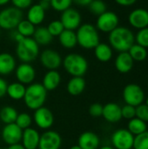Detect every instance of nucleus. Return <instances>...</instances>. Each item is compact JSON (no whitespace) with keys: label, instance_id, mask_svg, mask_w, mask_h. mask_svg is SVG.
I'll list each match as a JSON object with an SVG mask.
<instances>
[{"label":"nucleus","instance_id":"obj_1","mask_svg":"<svg viewBox=\"0 0 148 149\" xmlns=\"http://www.w3.org/2000/svg\"><path fill=\"white\" fill-rule=\"evenodd\" d=\"M108 40L112 48L120 52H128L131 46L134 44L135 37L130 29L118 26L109 33Z\"/></svg>","mask_w":148,"mask_h":149},{"label":"nucleus","instance_id":"obj_2","mask_svg":"<svg viewBox=\"0 0 148 149\" xmlns=\"http://www.w3.org/2000/svg\"><path fill=\"white\" fill-rule=\"evenodd\" d=\"M47 91L40 83H31L25 89L24 101L26 107L31 110H37L45 103Z\"/></svg>","mask_w":148,"mask_h":149},{"label":"nucleus","instance_id":"obj_3","mask_svg":"<svg viewBox=\"0 0 148 149\" xmlns=\"http://www.w3.org/2000/svg\"><path fill=\"white\" fill-rule=\"evenodd\" d=\"M78 45L85 49H94L99 42V34L97 28L92 24H84L77 29L76 31Z\"/></svg>","mask_w":148,"mask_h":149},{"label":"nucleus","instance_id":"obj_4","mask_svg":"<svg viewBox=\"0 0 148 149\" xmlns=\"http://www.w3.org/2000/svg\"><path fill=\"white\" fill-rule=\"evenodd\" d=\"M66 72L72 77H83L88 70L86 58L79 53H70L62 61Z\"/></svg>","mask_w":148,"mask_h":149},{"label":"nucleus","instance_id":"obj_5","mask_svg":"<svg viewBox=\"0 0 148 149\" xmlns=\"http://www.w3.org/2000/svg\"><path fill=\"white\" fill-rule=\"evenodd\" d=\"M16 54L23 63H31L39 55V45L32 38H24L17 45Z\"/></svg>","mask_w":148,"mask_h":149},{"label":"nucleus","instance_id":"obj_6","mask_svg":"<svg viewBox=\"0 0 148 149\" xmlns=\"http://www.w3.org/2000/svg\"><path fill=\"white\" fill-rule=\"evenodd\" d=\"M23 20L21 10L11 6L3 9L0 11V28L3 30H14Z\"/></svg>","mask_w":148,"mask_h":149},{"label":"nucleus","instance_id":"obj_7","mask_svg":"<svg viewBox=\"0 0 148 149\" xmlns=\"http://www.w3.org/2000/svg\"><path fill=\"white\" fill-rule=\"evenodd\" d=\"M123 100L126 104L138 107L145 100V93L141 86L137 84H128L123 89Z\"/></svg>","mask_w":148,"mask_h":149},{"label":"nucleus","instance_id":"obj_8","mask_svg":"<svg viewBox=\"0 0 148 149\" xmlns=\"http://www.w3.org/2000/svg\"><path fill=\"white\" fill-rule=\"evenodd\" d=\"M119 17L115 12L106 10V12L98 17L95 27L98 31L106 33H110L112 31H113L119 26Z\"/></svg>","mask_w":148,"mask_h":149},{"label":"nucleus","instance_id":"obj_9","mask_svg":"<svg viewBox=\"0 0 148 149\" xmlns=\"http://www.w3.org/2000/svg\"><path fill=\"white\" fill-rule=\"evenodd\" d=\"M134 136L127 129H119L112 135V143L115 149H132Z\"/></svg>","mask_w":148,"mask_h":149},{"label":"nucleus","instance_id":"obj_10","mask_svg":"<svg viewBox=\"0 0 148 149\" xmlns=\"http://www.w3.org/2000/svg\"><path fill=\"white\" fill-rule=\"evenodd\" d=\"M81 15L74 8L70 7L69 9L64 10L60 16V21L66 30L75 31L81 24Z\"/></svg>","mask_w":148,"mask_h":149},{"label":"nucleus","instance_id":"obj_11","mask_svg":"<svg viewBox=\"0 0 148 149\" xmlns=\"http://www.w3.org/2000/svg\"><path fill=\"white\" fill-rule=\"evenodd\" d=\"M33 120L38 127L47 130L52 127L54 122V116L49 108L42 107L34 111Z\"/></svg>","mask_w":148,"mask_h":149},{"label":"nucleus","instance_id":"obj_12","mask_svg":"<svg viewBox=\"0 0 148 149\" xmlns=\"http://www.w3.org/2000/svg\"><path fill=\"white\" fill-rule=\"evenodd\" d=\"M39 60L41 65L50 70H57L62 65V58L60 54L51 49H46L43 51L40 54Z\"/></svg>","mask_w":148,"mask_h":149},{"label":"nucleus","instance_id":"obj_13","mask_svg":"<svg viewBox=\"0 0 148 149\" xmlns=\"http://www.w3.org/2000/svg\"><path fill=\"white\" fill-rule=\"evenodd\" d=\"M62 139L58 133L47 130L40 135L38 149H59Z\"/></svg>","mask_w":148,"mask_h":149},{"label":"nucleus","instance_id":"obj_14","mask_svg":"<svg viewBox=\"0 0 148 149\" xmlns=\"http://www.w3.org/2000/svg\"><path fill=\"white\" fill-rule=\"evenodd\" d=\"M15 70L17 82L23 85H31L36 78V71L30 63H22Z\"/></svg>","mask_w":148,"mask_h":149},{"label":"nucleus","instance_id":"obj_15","mask_svg":"<svg viewBox=\"0 0 148 149\" xmlns=\"http://www.w3.org/2000/svg\"><path fill=\"white\" fill-rule=\"evenodd\" d=\"M22 134L23 130L15 123L5 125L2 130V139L9 146L19 143L22 140Z\"/></svg>","mask_w":148,"mask_h":149},{"label":"nucleus","instance_id":"obj_16","mask_svg":"<svg viewBox=\"0 0 148 149\" xmlns=\"http://www.w3.org/2000/svg\"><path fill=\"white\" fill-rule=\"evenodd\" d=\"M128 21L133 28L138 30L148 27V10L142 8L133 10L128 16Z\"/></svg>","mask_w":148,"mask_h":149},{"label":"nucleus","instance_id":"obj_17","mask_svg":"<svg viewBox=\"0 0 148 149\" xmlns=\"http://www.w3.org/2000/svg\"><path fill=\"white\" fill-rule=\"evenodd\" d=\"M40 140L39 133L31 127L23 130L22 134V146L24 149H38Z\"/></svg>","mask_w":148,"mask_h":149},{"label":"nucleus","instance_id":"obj_18","mask_svg":"<svg viewBox=\"0 0 148 149\" xmlns=\"http://www.w3.org/2000/svg\"><path fill=\"white\" fill-rule=\"evenodd\" d=\"M102 117L110 123H117L121 119V107L118 104L110 102L103 106V113Z\"/></svg>","mask_w":148,"mask_h":149},{"label":"nucleus","instance_id":"obj_19","mask_svg":"<svg viewBox=\"0 0 148 149\" xmlns=\"http://www.w3.org/2000/svg\"><path fill=\"white\" fill-rule=\"evenodd\" d=\"M99 136L91 131L82 133L78 139V145L82 149H99Z\"/></svg>","mask_w":148,"mask_h":149},{"label":"nucleus","instance_id":"obj_20","mask_svg":"<svg viewBox=\"0 0 148 149\" xmlns=\"http://www.w3.org/2000/svg\"><path fill=\"white\" fill-rule=\"evenodd\" d=\"M133 59L128 53V52H120L117 56L114 65L117 71L120 73H127L133 67Z\"/></svg>","mask_w":148,"mask_h":149},{"label":"nucleus","instance_id":"obj_21","mask_svg":"<svg viewBox=\"0 0 148 149\" xmlns=\"http://www.w3.org/2000/svg\"><path fill=\"white\" fill-rule=\"evenodd\" d=\"M60 82H61L60 73L57 70H50L44 74L43 78L42 85L46 91H53L58 87Z\"/></svg>","mask_w":148,"mask_h":149},{"label":"nucleus","instance_id":"obj_22","mask_svg":"<svg viewBox=\"0 0 148 149\" xmlns=\"http://www.w3.org/2000/svg\"><path fill=\"white\" fill-rule=\"evenodd\" d=\"M16 69L15 58L8 52L0 53V75H9Z\"/></svg>","mask_w":148,"mask_h":149},{"label":"nucleus","instance_id":"obj_23","mask_svg":"<svg viewBox=\"0 0 148 149\" xmlns=\"http://www.w3.org/2000/svg\"><path fill=\"white\" fill-rule=\"evenodd\" d=\"M45 17V10L39 3L31 5L27 12V20L34 25H39L43 23Z\"/></svg>","mask_w":148,"mask_h":149},{"label":"nucleus","instance_id":"obj_24","mask_svg":"<svg viewBox=\"0 0 148 149\" xmlns=\"http://www.w3.org/2000/svg\"><path fill=\"white\" fill-rule=\"evenodd\" d=\"M85 80L83 77H72L66 85L67 93L72 96L80 95L85 89Z\"/></svg>","mask_w":148,"mask_h":149},{"label":"nucleus","instance_id":"obj_25","mask_svg":"<svg viewBox=\"0 0 148 149\" xmlns=\"http://www.w3.org/2000/svg\"><path fill=\"white\" fill-rule=\"evenodd\" d=\"M58 40L60 45L65 49H72L78 45L76 32L72 30L65 29L58 36Z\"/></svg>","mask_w":148,"mask_h":149},{"label":"nucleus","instance_id":"obj_26","mask_svg":"<svg viewBox=\"0 0 148 149\" xmlns=\"http://www.w3.org/2000/svg\"><path fill=\"white\" fill-rule=\"evenodd\" d=\"M94 55L96 58L103 63L108 62L113 58V49L106 43H99L94 48Z\"/></svg>","mask_w":148,"mask_h":149},{"label":"nucleus","instance_id":"obj_27","mask_svg":"<svg viewBox=\"0 0 148 149\" xmlns=\"http://www.w3.org/2000/svg\"><path fill=\"white\" fill-rule=\"evenodd\" d=\"M32 38L37 42L38 45H47L51 43L53 37L50 34L46 27L38 26L35 29Z\"/></svg>","mask_w":148,"mask_h":149},{"label":"nucleus","instance_id":"obj_28","mask_svg":"<svg viewBox=\"0 0 148 149\" xmlns=\"http://www.w3.org/2000/svg\"><path fill=\"white\" fill-rule=\"evenodd\" d=\"M26 87L19 82H13L7 86L6 94L14 100H20L24 99Z\"/></svg>","mask_w":148,"mask_h":149},{"label":"nucleus","instance_id":"obj_29","mask_svg":"<svg viewBox=\"0 0 148 149\" xmlns=\"http://www.w3.org/2000/svg\"><path fill=\"white\" fill-rule=\"evenodd\" d=\"M17 111L11 106H5L0 110V120L5 125L15 123L17 117Z\"/></svg>","mask_w":148,"mask_h":149},{"label":"nucleus","instance_id":"obj_30","mask_svg":"<svg viewBox=\"0 0 148 149\" xmlns=\"http://www.w3.org/2000/svg\"><path fill=\"white\" fill-rule=\"evenodd\" d=\"M126 129L133 136H135V135H138L140 134H142V133L147 131V126L146 122H144L141 120L135 117L129 120Z\"/></svg>","mask_w":148,"mask_h":149},{"label":"nucleus","instance_id":"obj_31","mask_svg":"<svg viewBox=\"0 0 148 149\" xmlns=\"http://www.w3.org/2000/svg\"><path fill=\"white\" fill-rule=\"evenodd\" d=\"M128 53L133 59V61L137 62H141L144 61L147 57V48L138 45V44H133L131 48L128 50Z\"/></svg>","mask_w":148,"mask_h":149},{"label":"nucleus","instance_id":"obj_32","mask_svg":"<svg viewBox=\"0 0 148 149\" xmlns=\"http://www.w3.org/2000/svg\"><path fill=\"white\" fill-rule=\"evenodd\" d=\"M17 31L21 34L24 38H32L35 31V25L32 24L27 19H23L17 26Z\"/></svg>","mask_w":148,"mask_h":149},{"label":"nucleus","instance_id":"obj_33","mask_svg":"<svg viewBox=\"0 0 148 149\" xmlns=\"http://www.w3.org/2000/svg\"><path fill=\"white\" fill-rule=\"evenodd\" d=\"M88 9L92 14L99 17L106 11V4L102 0H92L88 5Z\"/></svg>","mask_w":148,"mask_h":149},{"label":"nucleus","instance_id":"obj_34","mask_svg":"<svg viewBox=\"0 0 148 149\" xmlns=\"http://www.w3.org/2000/svg\"><path fill=\"white\" fill-rule=\"evenodd\" d=\"M133 149H148V131L134 136Z\"/></svg>","mask_w":148,"mask_h":149},{"label":"nucleus","instance_id":"obj_35","mask_svg":"<svg viewBox=\"0 0 148 149\" xmlns=\"http://www.w3.org/2000/svg\"><path fill=\"white\" fill-rule=\"evenodd\" d=\"M31 123H32V118L27 113H18L15 121V124L22 130L31 127Z\"/></svg>","mask_w":148,"mask_h":149},{"label":"nucleus","instance_id":"obj_36","mask_svg":"<svg viewBox=\"0 0 148 149\" xmlns=\"http://www.w3.org/2000/svg\"><path fill=\"white\" fill-rule=\"evenodd\" d=\"M72 3V0H51L50 5L51 7L59 12H63L64 10L69 9Z\"/></svg>","mask_w":148,"mask_h":149},{"label":"nucleus","instance_id":"obj_37","mask_svg":"<svg viewBox=\"0 0 148 149\" xmlns=\"http://www.w3.org/2000/svg\"><path fill=\"white\" fill-rule=\"evenodd\" d=\"M46 28L52 37H58L61 34V32L65 30L64 25L62 24L60 20L51 21Z\"/></svg>","mask_w":148,"mask_h":149},{"label":"nucleus","instance_id":"obj_38","mask_svg":"<svg viewBox=\"0 0 148 149\" xmlns=\"http://www.w3.org/2000/svg\"><path fill=\"white\" fill-rule=\"evenodd\" d=\"M135 41L138 45L148 48V27L139 30L137 35L135 36Z\"/></svg>","mask_w":148,"mask_h":149},{"label":"nucleus","instance_id":"obj_39","mask_svg":"<svg viewBox=\"0 0 148 149\" xmlns=\"http://www.w3.org/2000/svg\"><path fill=\"white\" fill-rule=\"evenodd\" d=\"M135 114H136V107H133V106H130L127 104L121 107L122 118L130 120L135 118Z\"/></svg>","mask_w":148,"mask_h":149},{"label":"nucleus","instance_id":"obj_40","mask_svg":"<svg viewBox=\"0 0 148 149\" xmlns=\"http://www.w3.org/2000/svg\"><path fill=\"white\" fill-rule=\"evenodd\" d=\"M135 117L146 123L148 122V106H147L145 103H142L136 107Z\"/></svg>","mask_w":148,"mask_h":149},{"label":"nucleus","instance_id":"obj_41","mask_svg":"<svg viewBox=\"0 0 148 149\" xmlns=\"http://www.w3.org/2000/svg\"><path fill=\"white\" fill-rule=\"evenodd\" d=\"M103 113V105L99 103H93L89 107V114L92 117H101Z\"/></svg>","mask_w":148,"mask_h":149},{"label":"nucleus","instance_id":"obj_42","mask_svg":"<svg viewBox=\"0 0 148 149\" xmlns=\"http://www.w3.org/2000/svg\"><path fill=\"white\" fill-rule=\"evenodd\" d=\"M10 2L12 3L14 7L22 10L24 9L29 8L31 5L32 0H10Z\"/></svg>","mask_w":148,"mask_h":149},{"label":"nucleus","instance_id":"obj_43","mask_svg":"<svg viewBox=\"0 0 148 149\" xmlns=\"http://www.w3.org/2000/svg\"><path fill=\"white\" fill-rule=\"evenodd\" d=\"M7 86H8L7 82L3 79L0 78V98L3 97L6 94Z\"/></svg>","mask_w":148,"mask_h":149},{"label":"nucleus","instance_id":"obj_44","mask_svg":"<svg viewBox=\"0 0 148 149\" xmlns=\"http://www.w3.org/2000/svg\"><path fill=\"white\" fill-rule=\"evenodd\" d=\"M119 5H121V6H130V5H133L134 4L137 0H114Z\"/></svg>","mask_w":148,"mask_h":149},{"label":"nucleus","instance_id":"obj_45","mask_svg":"<svg viewBox=\"0 0 148 149\" xmlns=\"http://www.w3.org/2000/svg\"><path fill=\"white\" fill-rule=\"evenodd\" d=\"M92 1V0H72V2H74L76 4L79 6H88Z\"/></svg>","mask_w":148,"mask_h":149},{"label":"nucleus","instance_id":"obj_46","mask_svg":"<svg viewBox=\"0 0 148 149\" xmlns=\"http://www.w3.org/2000/svg\"><path fill=\"white\" fill-rule=\"evenodd\" d=\"M11 37H12V39H13V40H15L17 43H18L19 41H21V40L24 38V37H23L21 34H19L17 31H16L15 32H13V33H12Z\"/></svg>","mask_w":148,"mask_h":149},{"label":"nucleus","instance_id":"obj_47","mask_svg":"<svg viewBox=\"0 0 148 149\" xmlns=\"http://www.w3.org/2000/svg\"><path fill=\"white\" fill-rule=\"evenodd\" d=\"M39 5L44 10H46L51 5H50V3L49 2H46V1H43V0H41L40 1V3H39Z\"/></svg>","mask_w":148,"mask_h":149},{"label":"nucleus","instance_id":"obj_48","mask_svg":"<svg viewBox=\"0 0 148 149\" xmlns=\"http://www.w3.org/2000/svg\"><path fill=\"white\" fill-rule=\"evenodd\" d=\"M6 149H24V148L22 146V144L17 143V144H14V145H10Z\"/></svg>","mask_w":148,"mask_h":149},{"label":"nucleus","instance_id":"obj_49","mask_svg":"<svg viewBox=\"0 0 148 149\" xmlns=\"http://www.w3.org/2000/svg\"><path fill=\"white\" fill-rule=\"evenodd\" d=\"M10 1V0H0V6L7 4Z\"/></svg>","mask_w":148,"mask_h":149},{"label":"nucleus","instance_id":"obj_50","mask_svg":"<svg viewBox=\"0 0 148 149\" xmlns=\"http://www.w3.org/2000/svg\"><path fill=\"white\" fill-rule=\"evenodd\" d=\"M99 149H115L113 147H110V146H104V147H101Z\"/></svg>","mask_w":148,"mask_h":149},{"label":"nucleus","instance_id":"obj_51","mask_svg":"<svg viewBox=\"0 0 148 149\" xmlns=\"http://www.w3.org/2000/svg\"><path fill=\"white\" fill-rule=\"evenodd\" d=\"M69 149H82L79 145H75V146H72V147H71Z\"/></svg>","mask_w":148,"mask_h":149},{"label":"nucleus","instance_id":"obj_52","mask_svg":"<svg viewBox=\"0 0 148 149\" xmlns=\"http://www.w3.org/2000/svg\"><path fill=\"white\" fill-rule=\"evenodd\" d=\"M145 104H146L147 106H148V97H147V99L146 100V103H145Z\"/></svg>","mask_w":148,"mask_h":149},{"label":"nucleus","instance_id":"obj_53","mask_svg":"<svg viewBox=\"0 0 148 149\" xmlns=\"http://www.w3.org/2000/svg\"><path fill=\"white\" fill-rule=\"evenodd\" d=\"M43 1H46V2H49V3L51 2V0H43Z\"/></svg>","mask_w":148,"mask_h":149},{"label":"nucleus","instance_id":"obj_54","mask_svg":"<svg viewBox=\"0 0 148 149\" xmlns=\"http://www.w3.org/2000/svg\"><path fill=\"white\" fill-rule=\"evenodd\" d=\"M0 34H1V28H0Z\"/></svg>","mask_w":148,"mask_h":149},{"label":"nucleus","instance_id":"obj_55","mask_svg":"<svg viewBox=\"0 0 148 149\" xmlns=\"http://www.w3.org/2000/svg\"><path fill=\"white\" fill-rule=\"evenodd\" d=\"M0 149H3V148H0Z\"/></svg>","mask_w":148,"mask_h":149},{"label":"nucleus","instance_id":"obj_56","mask_svg":"<svg viewBox=\"0 0 148 149\" xmlns=\"http://www.w3.org/2000/svg\"><path fill=\"white\" fill-rule=\"evenodd\" d=\"M147 87H148V83H147Z\"/></svg>","mask_w":148,"mask_h":149},{"label":"nucleus","instance_id":"obj_57","mask_svg":"<svg viewBox=\"0 0 148 149\" xmlns=\"http://www.w3.org/2000/svg\"><path fill=\"white\" fill-rule=\"evenodd\" d=\"M132 149H133V148H132Z\"/></svg>","mask_w":148,"mask_h":149}]
</instances>
